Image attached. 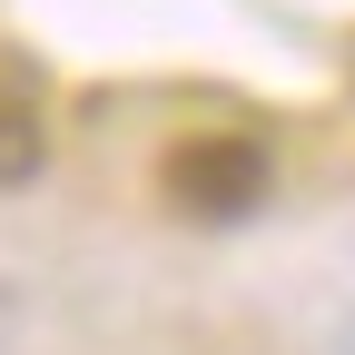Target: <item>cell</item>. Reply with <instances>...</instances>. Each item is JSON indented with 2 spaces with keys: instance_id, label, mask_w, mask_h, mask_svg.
I'll return each mask as SVG.
<instances>
[{
  "instance_id": "6da1fadb",
  "label": "cell",
  "mask_w": 355,
  "mask_h": 355,
  "mask_svg": "<svg viewBox=\"0 0 355 355\" xmlns=\"http://www.w3.org/2000/svg\"><path fill=\"white\" fill-rule=\"evenodd\" d=\"M158 188L178 217H198V227H227V217H257L266 207V148L247 128H198V139H178L158 158Z\"/></svg>"
},
{
  "instance_id": "7a4b0ae2",
  "label": "cell",
  "mask_w": 355,
  "mask_h": 355,
  "mask_svg": "<svg viewBox=\"0 0 355 355\" xmlns=\"http://www.w3.org/2000/svg\"><path fill=\"white\" fill-rule=\"evenodd\" d=\"M50 158V99L20 60H0V188H30Z\"/></svg>"
}]
</instances>
